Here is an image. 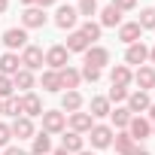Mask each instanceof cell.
Here are the masks:
<instances>
[{"mask_svg":"<svg viewBox=\"0 0 155 155\" xmlns=\"http://www.w3.org/2000/svg\"><path fill=\"white\" fill-rule=\"evenodd\" d=\"M137 37H140V25H128V28H122V40L131 43V40H137Z\"/></svg>","mask_w":155,"mask_h":155,"instance_id":"9","label":"cell"},{"mask_svg":"<svg viewBox=\"0 0 155 155\" xmlns=\"http://www.w3.org/2000/svg\"><path fill=\"white\" fill-rule=\"evenodd\" d=\"M116 122L125 125V122H128V110H119V113H116Z\"/></svg>","mask_w":155,"mask_h":155,"instance_id":"29","label":"cell"},{"mask_svg":"<svg viewBox=\"0 0 155 155\" xmlns=\"http://www.w3.org/2000/svg\"><path fill=\"white\" fill-rule=\"evenodd\" d=\"M137 79H140L143 85H152V82H155V73H152V70H143V73L137 76Z\"/></svg>","mask_w":155,"mask_h":155,"instance_id":"19","label":"cell"},{"mask_svg":"<svg viewBox=\"0 0 155 155\" xmlns=\"http://www.w3.org/2000/svg\"><path fill=\"white\" fill-rule=\"evenodd\" d=\"M3 9H6V0H0V12H3Z\"/></svg>","mask_w":155,"mask_h":155,"instance_id":"36","label":"cell"},{"mask_svg":"<svg viewBox=\"0 0 155 155\" xmlns=\"http://www.w3.org/2000/svg\"><path fill=\"white\" fill-rule=\"evenodd\" d=\"M76 79H79V76H76L73 70H67V73L61 76V82H64V85H76Z\"/></svg>","mask_w":155,"mask_h":155,"instance_id":"22","label":"cell"},{"mask_svg":"<svg viewBox=\"0 0 155 155\" xmlns=\"http://www.w3.org/2000/svg\"><path fill=\"white\" fill-rule=\"evenodd\" d=\"M73 21H76V9H70V6H64V9L58 12V25H61V28H70Z\"/></svg>","mask_w":155,"mask_h":155,"instance_id":"1","label":"cell"},{"mask_svg":"<svg viewBox=\"0 0 155 155\" xmlns=\"http://www.w3.org/2000/svg\"><path fill=\"white\" fill-rule=\"evenodd\" d=\"M85 155H88V152H85Z\"/></svg>","mask_w":155,"mask_h":155,"instance_id":"41","label":"cell"},{"mask_svg":"<svg viewBox=\"0 0 155 155\" xmlns=\"http://www.w3.org/2000/svg\"><path fill=\"white\" fill-rule=\"evenodd\" d=\"M146 104H149V101H146V94H134V97H131V107H134V110H143Z\"/></svg>","mask_w":155,"mask_h":155,"instance_id":"18","label":"cell"},{"mask_svg":"<svg viewBox=\"0 0 155 155\" xmlns=\"http://www.w3.org/2000/svg\"><path fill=\"white\" fill-rule=\"evenodd\" d=\"M70 49H76V52L85 49V37H82V34H73V37H70Z\"/></svg>","mask_w":155,"mask_h":155,"instance_id":"15","label":"cell"},{"mask_svg":"<svg viewBox=\"0 0 155 155\" xmlns=\"http://www.w3.org/2000/svg\"><path fill=\"white\" fill-rule=\"evenodd\" d=\"M116 21H119V9H116V6H110V9L104 12V25H116Z\"/></svg>","mask_w":155,"mask_h":155,"instance_id":"14","label":"cell"},{"mask_svg":"<svg viewBox=\"0 0 155 155\" xmlns=\"http://www.w3.org/2000/svg\"><path fill=\"white\" fill-rule=\"evenodd\" d=\"M64 61H67V52H64V49H61V46H58V49H52V52H49V64H55V67H61V64H64Z\"/></svg>","mask_w":155,"mask_h":155,"instance_id":"7","label":"cell"},{"mask_svg":"<svg viewBox=\"0 0 155 155\" xmlns=\"http://www.w3.org/2000/svg\"><path fill=\"white\" fill-rule=\"evenodd\" d=\"M40 61H43V52L40 49H28L25 52V64L28 67H40Z\"/></svg>","mask_w":155,"mask_h":155,"instance_id":"3","label":"cell"},{"mask_svg":"<svg viewBox=\"0 0 155 155\" xmlns=\"http://www.w3.org/2000/svg\"><path fill=\"white\" fill-rule=\"evenodd\" d=\"M82 37H91V40H94V37H97V28H94V25H85V31H82Z\"/></svg>","mask_w":155,"mask_h":155,"instance_id":"26","label":"cell"},{"mask_svg":"<svg viewBox=\"0 0 155 155\" xmlns=\"http://www.w3.org/2000/svg\"><path fill=\"white\" fill-rule=\"evenodd\" d=\"M143 25L152 28V25H155V12H143Z\"/></svg>","mask_w":155,"mask_h":155,"instance_id":"28","label":"cell"},{"mask_svg":"<svg viewBox=\"0 0 155 155\" xmlns=\"http://www.w3.org/2000/svg\"><path fill=\"white\" fill-rule=\"evenodd\" d=\"M91 110H94V116H104V113H107V101H94Z\"/></svg>","mask_w":155,"mask_h":155,"instance_id":"23","label":"cell"},{"mask_svg":"<svg viewBox=\"0 0 155 155\" xmlns=\"http://www.w3.org/2000/svg\"><path fill=\"white\" fill-rule=\"evenodd\" d=\"M6 113H21V104H18V101H9V104H6Z\"/></svg>","mask_w":155,"mask_h":155,"instance_id":"27","label":"cell"},{"mask_svg":"<svg viewBox=\"0 0 155 155\" xmlns=\"http://www.w3.org/2000/svg\"><path fill=\"white\" fill-rule=\"evenodd\" d=\"M0 67H3V73H15V70H18V58H15V55L0 58Z\"/></svg>","mask_w":155,"mask_h":155,"instance_id":"4","label":"cell"},{"mask_svg":"<svg viewBox=\"0 0 155 155\" xmlns=\"http://www.w3.org/2000/svg\"><path fill=\"white\" fill-rule=\"evenodd\" d=\"M107 61V52L104 49H94V52H88V67H101Z\"/></svg>","mask_w":155,"mask_h":155,"instance_id":"8","label":"cell"},{"mask_svg":"<svg viewBox=\"0 0 155 155\" xmlns=\"http://www.w3.org/2000/svg\"><path fill=\"white\" fill-rule=\"evenodd\" d=\"M25 43V31H6V46H21Z\"/></svg>","mask_w":155,"mask_h":155,"instance_id":"6","label":"cell"},{"mask_svg":"<svg viewBox=\"0 0 155 155\" xmlns=\"http://www.w3.org/2000/svg\"><path fill=\"white\" fill-rule=\"evenodd\" d=\"M15 85H25V88H28V85H31V73H18V76H15Z\"/></svg>","mask_w":155,"mask_h":155,"instance_id":"24","label":"cell"},{"mask_svg":"<svg viewBox=\"0 0 155 155\" xmlns=\"http://www.w3.org/2000/svg\"><path fill=\"white\" fill-rule=\"evenodd\" d=\"M61 125H64V122H61L58 113H49V116H46V128H49V131H58Z\"/></svg>","mask_w":155,"mask_h":155,"instance_id":"12","label":"cell"},{"mask_svg":"<svg viewBox=\"0 0 155 155\" xmlns=\"http://www.w3.org/2000/svg\"><path fill=\"white\" fill-rule=\"evenodd\" d=\"M6 140H9V128H6V125H0V143H6Z\"/></svg>","mask_w":155,"mask_h":155,"instance_id":"31","label":"cell"},{"mask_svg":"<svg viewBox=\"0 0 155 155\" xmlns=\"http://www.w3.org/2000/svg\"><path fill=\"white\" fill-rule=\"evenodd\" d=\"M119 6H134V0H116Z\"/></svg>","mask_w":155,"mask_h":155,"instance_id":"34","label":"cell"},{"mask_svg":"<svg viewBox=\"0 0 155 155\" xmlns=\"http://www.w3.org/2000/svg\"><path fill=\"white\" fill-rule=\"evenodd\" d=\"M6 155H25V152H21V149H9Z\"/></svg>","mask_w":155,"mask_h":155,"instance_id":"35","label":"cell"},{"mask_svg":"<svg viewBox=\"0 0 155 155\" xmlns=\"http://www.w3.org/2000/svg\"><path fill=\"white\" fill-rule=\"evenodd\" d=\"M25 25H31V28L43 25V12H40V9H28V12H25Z\"/></svg>","mask_w":155,"mask_h":155,"instance_id":"5","label":"cell"},{"mask_svg":"<svg viewBox=\"0 0 155 155\" xmlns=\"http://www.w3.org/2000/svg\"><path fill=\"white\" fill-rule=\"evenodd\" d=\"M40 3H43V6H49V3H52V0H40Z\"/></svg>","mask_w":155,"mask_h":155,"instance_id":"37","label":"cell"},{"mask_svg":"<svg viewBox=\"0 0 155 155\" xmlns=\"http://www.w3.org/2000/svg\"><path fill=\"white\" fill-rule=\"evenodd\" d=\"M82 12H94V0H82Z\"/></svg>","mask_w":155,"mask_h":155,"instance_id":"32","label":"cell"},{"mask_svg":"<svg viewBox=\"0 0 155 155\" xmlns=\"http://www.w3.org/2000/svg\"><path fill=\"white\" fill-rule=\"evenodd\" d=\"M110 137H113V134H110V128H94L91 143H94V146H107V143H110Z\"/></svg>","mask_w":155,"mask_h":155,"instance_id":"2","label":"cell"},{"mask_svg":"<svg viewBox=\"0 0 155 155\" xmlns=\"http://www.w3.org/2000/svg\"><path fill=\"white\" fill-rule=\"evenodd\" d=\"M79 146H82V140L76 137V134H67L64 137V149H79Z\"/></svg>","mask_w":155,"mask_h":155,"instance_id":"13","label":"cell"},{"mask_svg":"<svg viewBox=\"0 0 155 155\" xmlns=\"http://www.w3.org/2000/svg\"><path fill=\"white\" fill-rule=\"evenodd\" d=\"M64 107L67 110H76V107H79V94H67L64 97Z\"/></svg>","mask_w":155,"mask_h":155,"instance_id":"20","label":"cell"},{"mask_svg":"<svg viewBox=\"0 0 155 155\" xmlns=\"http://www.w3.org/2000/svg\"><path fill=\"white\" fill-rule=\"evenodd\" d=\"M73 125H76V128H88V125H91V119H88V116H76V119H73Z\"/></svg>","mask_w":155,"mask_h":155,"instance_id":"25","label":"cell"},{"mask_svg":"<svg viewBox=\"0 0 155 155\" xmlns=\"http://www.w3.org/2000/svg\"><path fill=\"white\" fill-rule=\"evenodd\" d=\"M0 94H9V79H3V76H0Z\"/></svg>","mask_w":155,"mask_h":155,"instance_id":"30","label":"cell"},{"mask_svg":"<svg viewBox=\"0 0 155 155\" xmlns=\"http://www.w3.org/2000/svg\"><path fill=\"white\" fill-rule=\"evenodd\" d=\"M134 134H137V137H146V134H149V125H146V122H134Z\"/></svg>","mask_w":155,"mask_h":155,"instance_id":"21","label":"cell"},{"mask_svg":"<svg viewBox=\"0 0 155 155\" xmlns=\"http://www.w3.org/2000/svg\"><path fill=\"white\" fill-rule=\"evenodd\" d=\"M34 152H37V155H43V152H49V137H46V134H40V137L34 140Z\"/></svg>","mask_w":155,"mask_h":155,"instance_id":"10","label":"cell"},{"mask_svg":"<svg viewBox=\"0 0 155 155\" xmlns=\"http://www.w3.org/2000/svg\"><path fill=\"white\" fill-rule=\"evenodd\" d=\"M55 155H67V152H55Z\"/></svg>","mask_w":155,"mask_h":155,"instance_id":"38","label":"cell"},{"mask_svg":"<svg viewBox=\"0 0 155 155\" xmlns=\"http://www.w3.org/2000/svg\"><path fill=\"white\" fill-rule=\"evenodd\" d=\"M21 107H25V110H28L31 116H37V110H40V101H37V97H28V101H25Z\"/></svg>","mask_w":155,"mask_h":155,"instance_id":"16","label":"cell"},{"mask_svg":"<svg viewBox=\"0 0 155 155\" xmlns=\"http://www.w3.org/2000/svg\"><path fill=\"white\" fill-rule=\"evenodd\" d=\"M0 110H3V107H0Z\"/></svg>","mask_w":155,"mask_h":155,"instance_id":"40","label":"cell"},{"mask_svg":"<svg viewBox=\"0 0 155 155\" xmlns=\"http://www.w3.org/2000/svg\"><path fill=\"white\" fill-rule=\"evenodd\" d=\"M15 134H21V137H28V134H31V122H28V119H21V122H15Z\"/></svg>","mask_w":155,"mask_h":155,"instance_id":"17","label":"cell"},{"mask_svg":"<svg viewBox=\"0 0 155 155\" xmlns=\"http://www.w3.org/2000/svg\"><path fill=\"white\" fill-rule=\"evenodd\" d=\"M143 58H146V49H143V46H134V49L128 52V61H131V64H137V61H143Z\"/></svg>","mask_w":155,"mask_h":155,"instance_id":"11","label":"cell"},{"mask_svg":"<svg viewBox=\"0 0 155 155\" xmlns=\"http://www.w3.org/2000/svg\"><path fill=\"white\" fill-rule=\"evenodd\" d=\"M113 97H116V101H119V97H125V88H122V85H116V88H113Z\"/></svg>","mask_w":155,"mask_h":155,"instance_id":"33","label":"cell"},{"mask_svg":"<svg viewBox=\"0 0 155 155\" xmlns=\"http://www.w3.org/2000/svg\"><path fill=\"white\" fill-rule=\"evenodd\" d=\"M137 155H146V152H137Z\"/></svg>","mask_w":155,"mask_h":155,"instance_id":"39","label":"cell"}]
</instances>
